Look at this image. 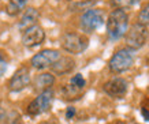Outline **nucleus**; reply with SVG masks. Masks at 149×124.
<instances>
[{
    "label": "nucleus",
    "mask_w": 149,
    "mask_h": 124,
    "mask_svg": "<svg viewBox=\"0 0 149 124\" xmlns=\"http://www.w3.org/2000/svg\"><path fill=\"white\" fill-rule=\"evenodd\" d=\"M129 26V15L123 10H113L107 18V34L111 41H118L125 37Z\"/></svg>",
    "instance_id": "nucleus-1"
},
{
    "label": "nucleus",
    "mask_w": 149,
    "mask_h": 124,
    "mask_svg": "<svg viewBox=\"0 0 149 124\" xmlns=\"http://www.w3.org/2000/svg\"><path fill=\"white\" fill-rule=\"evenodd\" d=\"M136 53L129 48H122L112 55V57L108 62V68L113 74H122L127 71L134 64Z\"/></svg>",
    "instance_id": "nucleus-2"
},
{
    "label": "nucleus",
    "mask_w": 149,
    "mask_h": 124,
    "mask_svg": "<svg viewBox=\"0 0 149 124\" xmlns=\"http://www.w3.org/2000/svg\"><path fill=\"white\" fill-rule=\"evenodd\" d=\"M60 45L66 52L72 53V55H81L88 48L89 40H88V37L85 34L67 31L60 37Z\"/></svg>",
    "instance_id": "nucleus-3"
},
{
    "label": "nucleus",
    "mask_w": 149,
    "mask_h": 124,
    "mask_svg": "<svg viewBox=\"0 0 149 124\" xmlns=\"http://www.w3.org/2000/svg\"><path fill=\"white\" fill-rule=\"evenodd\" d=\"M149 38V31L146 26H142L140 23H134L133 26L126 31L125 40H126V48L136 52L137 49H141L146 44Z\"/></svg>",
    "instance_id": "nucleus-4"
},
{
    "label": "nucleus",
    "mask_w": 149,
    "mask_h": 124,
    "mask_svg": "<svg viewBox=\"0 0 149 124\" xmlns=\"http://www.w3.org/2000/svg\"><path fill=\"white\" fill-rule=\"evenodd\" d=\"M54 96L55 94L51 89L41 91V93L27 105L26 113L29 116H38V115H41V113L48 112L51 109V106H52V102H54V98H55Z\"/></svg>",
    "instance_id": "nucleus-5"
},
{
    "label": "nucleus",
    "mask_w": 149,
    "mask_h": 124,
    "mask_svg": "<svg viewBox=\"0 0 149 124\" xmlns=\"http://www.w3.org/2000/svg\"><path fill=\"white\" fill-rule=\"evenodd\" d=\"M104 25V12L100 8H89L79 18V26L85 33H93Z\"/></svg>",
    "instance_id": "nucleus-6"
},
{
    "label": "nucleus",
    "mask_w": 149,
    "mask_h": 124,
    "mask_svg": "<svg viewBox=\"0 0 149 124\" xmlns=\"http://www.w3.org/2000/svg\"><path fill=\"white\" fill-rule=\"evenodd\" d=\"M60 57V53L56 49H44L41 52L36 53L30 59V64L37 70H44L54 64L58 59Z\"/></svg>",
    "instance_id": "nucleus-7"
},
{
    "label": "nucleus",
    "mask_w": 149,
    "mask_h": 124,
    "mask_svg": "<svg viewBox=\"0 0 149 124\" xmlns=\"http://www.w3.org/2000/svg\"><path fill=\"white\" fill-rule=\"evenodd\" d=\"M44 40H45V31L38 25L29 27L27 30H25L22 33V44L26 48L38 46V45H41L44 42Z\"/></svg>",
    "instance_id": "nucleus-8"
},
{
    "label": "nucleus",
    "mask_w": 149,
    "mask_h": 124,
    "mask_svg": "<svg viewBox=\"0 0 149 124\" xmlns=\"http://www.w3.org/2000/svg\"><path fill=\"white\" fill-rule=\"evenodd\" d=\"M127 87H129V85H127L126 79L119 78V76L107 80L103 85L104 93L108 94L112 98H123L127 93Z\"/></svg>",
    "instance_id": "nucleus-9"
},
{
    "label": "nucleus",
    "mask_w": 149,
    "mask_h": 124,
    "mask_svg": "<svg viewBox=\"0 0 149 124\" xmlns=\"http://www.w3.org/2000/svg\"><path fill=\"white\" fill-rule=\"evenodd\" d=\"M29 83H30V72H29V68L22 66L14 72V75L8 80V89H10V91L15 93V91H21L25 87H27Z\"/></svg>",
    "instance_id": "nucleus-10"
},
{
    "label": "nucleus",
    "mask_w": 149,
    "mask_h": 124,
    "mask_svg": "<svg viewBox=\"0 0 149 124\" xmlns=\"http://www.w3.org/2000/svg\"><path fill=\"white\" fill-rule=\"evenodd\" d=\"M74 68H75V62H74V59L70 57V56H60V57L51 66L52 72L56 74V75L68 74V72H71Z\"/></svg>",
    "instance_id": "nucleus-11"
},
{
    "label": "nucleus",
    "mask_w": 149,
    "mask_h": 124,
    "mask_svg": "<svg viewBox=\"0 0 149 124\" xmlns=\"http://www.w3.org/2000/svg\"><path fill=\"white\" fill-rule=\"evenodd\" d=\"M38 18H40V12H38L36 8L27 7V8H25L22 18H21V21H19V23H18V29L23 33V31L27 30L29 27L34 26L37 23V21H38Z\"/></svg>",
    "instance_id": "nucleus-12"
},
{
    "label": "nucleus",
    "mask_w": 149,
    "mask_h": 124,
    "mask_svg": "<svg viewBox=\"0 0 149 124\" xmlns=\"http://www.w3.org/2000/svg\"><path fill=\"white\" fill-rule=\"evenodd\" d=\"M54 83H55V76L51 72H42V74L36 76V79H34V89L41 93L44 90L51 89V86Z\"/></svg>",
    "instance_id": "nucleus-13"
},
{
    "label": "nucleus",
    "mask_w": 149,
    "mask_h": 124,
    "mask_svg": "<svg viewBox=\"0 0 149 124\" xmlns=\"http://www.w3.org/2000/svg\"><path fill=\"white\" fill-rule=\"evenodd\" d=\"M27 0H8L7 7H6V12L11 15V17H17L21 14L26 7Z\"/></svg>",
    "instance_id": "nucleus-14"
},
{
    "label": "nucleus",
    "mask_w": 149,
    "mask_h": 124,
    "mask_svg": "<svg viewBox=\"0 0 149 124\" xmlns=\"http://www.w3.org/2000/svg\"><path fill=\"white\" fill-rule=\"evenodd\" d=\"M60 94H62V97L64 100H67V101H77L79 100L82 96V90H78V89L72 87L71 85H64L62 90H60Z\"/></svg>",
    "instance_id": "nucleus-15"
},
{
    "label": "nucleus",
    "mask_w": 149,
    "mask_h": 124,
    "mask_svg": "<svg viewBox=\"0 0 149 124\" xmlns=\"http://www.w3.org/2000/svg\"><path fill=\"white\" fill-rule=\"evenodd\" d=\"M109 3L115 10H123L125 11L126 8H131L136 4H138L140 0H111Z\"/></svg>",
    "instance_id": "nucleus-16"
},
{
    "label": "nucleus",
    "mask_w": 149,
    "mask_h": 124,
    "mask_svg": "<svg viewBox=\"0 0 149 124\" xmlns=\"http://www.w3.org/2000/svg\"><path fill=\"white\" fill-rule=\"evenodd\" d=\"M137 23H140V25L146 27L149 26V3L141 8L140 14H138V22Z\"/></svg>",
    "instance_id": "nucleus-17"
},
{
    "label": "nucleus",
    "mask_w": 149,
    "mask_h": 124,
    "mask_svg": "<svg viewBox=\"0 0 149 124\" xmlns=\"http://www.w3.org/2000/svg\"><path fill=\"white\" fill-rule=\"evenodd\" d=\"M70 85H71L72 87L78 89V90H84V87H85V85H86V80L82 76V74H77V75H74L70 79Z\"/></svg>",
    "instance_id": "nucleus-18"
},
{
    "label": "nucleus",
    "mask_w": 149,
    "mask_h": 124,
    "mask_svg": "<svg viewBox=\"0 0 149 124\" xmlns=\"http://www.w3.org/2000/svg\"><path fill=\"white\" fill-rule=\"evenodd\" d=\"M96 3V0H82V1H78V3H74L71 6L72 11H78V10H89L92 8V6Z\"/></svg>",
    "instance_id": "nucleus-19"
},
{
    "label": "nucleus",
    "mask_w": 149,
    "mask_h": 124,
    "mask_svg": "<svg viewBox=\"0 0 149 124\" xmlns=\"http://www.w3.org/2000/svg\"><path fill=\"white\" fill-rule=\"evenodd\" d=\"M7 67H8V64H7V60H6V56L0 52V78L6 74Z\"/></svg>",
    "instance_id": "nucleus-20"
},
{
    "label": "nucleus",
    "mask_w": 149,
    "mask_h": 124,
    "mask_svg": "<svg viewBox=\"0 0 149 124\" xmlns=\"http://www.w3.org/2000/svg\"><path fill=\"white\" fill-rule=\"evenodd\" d=\"M6 124H23V121L21 120V117H19L18 115H15V113H14V117H10V119H7Z\"/></svg>",
    "instance_id": "nucleus-21"
},
{
    "label": "nucleus",
    "mask_w": 149,
    "mask_h": 124,
    "mask_svg": "<svg viewBox=\"0 0 149 124\" xmlns=\"http://www.w3.org/2000/svg\"><path fill=\"white\" fill-rule=\"evenodd\" d=\"M74 116H75V108H74V106H68L67 111H66V119L71 120Z\"/></svg>",
    "instance_id": "nucleus-22"
},
{
    "label": "nucleus",
    "mask_w": 149,
    "mask_h": 124,
    "mask_svg": "<svg viewBox=\"0 0 149 124\" xmlns=\"http://www.w3.org/2000/svg\"><path fill=\"white\" fill-rule=\"evenodd\" d=\"M141 115H142L144 120L149 121V111H148V109H145V108H141Z\"/></svg>",
    "instance_id": "nucleus-23"
},
{
    "label": "nucleus",
    "mask_w": 149,
    "mask_h": 124,
    "mask_svg": "<svg viewBox=\"0 0 149 124\" xmlns=\"http://www.w3.org/2000/svg\"><path fill=\"white\" fill-rule=\"evenodd\" d=\"M6 116H7V113H6L4 108H3V106H0V120H4Z\"/></svg>",
    "instance_id": "nucleus-24"
},
{
    "label": "nucleus",
    "mask_w": 149,
    "mask_h": 124,
    "mask_svg": "<svg viewBox=\"0 0 149 124\" xmlns=\"http://www.w3.org/2000/svg\"><path fill=\"white\" fill-rule=\"evenodd\" d=\"M38 124H56L55 121H51V120H48V121H41V123H38Z\"/></svg>",
    "instance_id": "nucleus-25"
},
{
    "label": "nucleus",
    "mask_w": 149,
    "mask_h": 124,
    "mask_svg": "<svg viewBox=\"0 0 149 124\" xmlns=\"http://www.w3.org/2000/svg\"><path fill=\"white\" fill-rule=\"evenodd\" d=\"M116 124H126V123H123V121H120V120H119V121H116Z\"/></svg>",
    "instance_id": "nucleus-26"
}]
</instances>
